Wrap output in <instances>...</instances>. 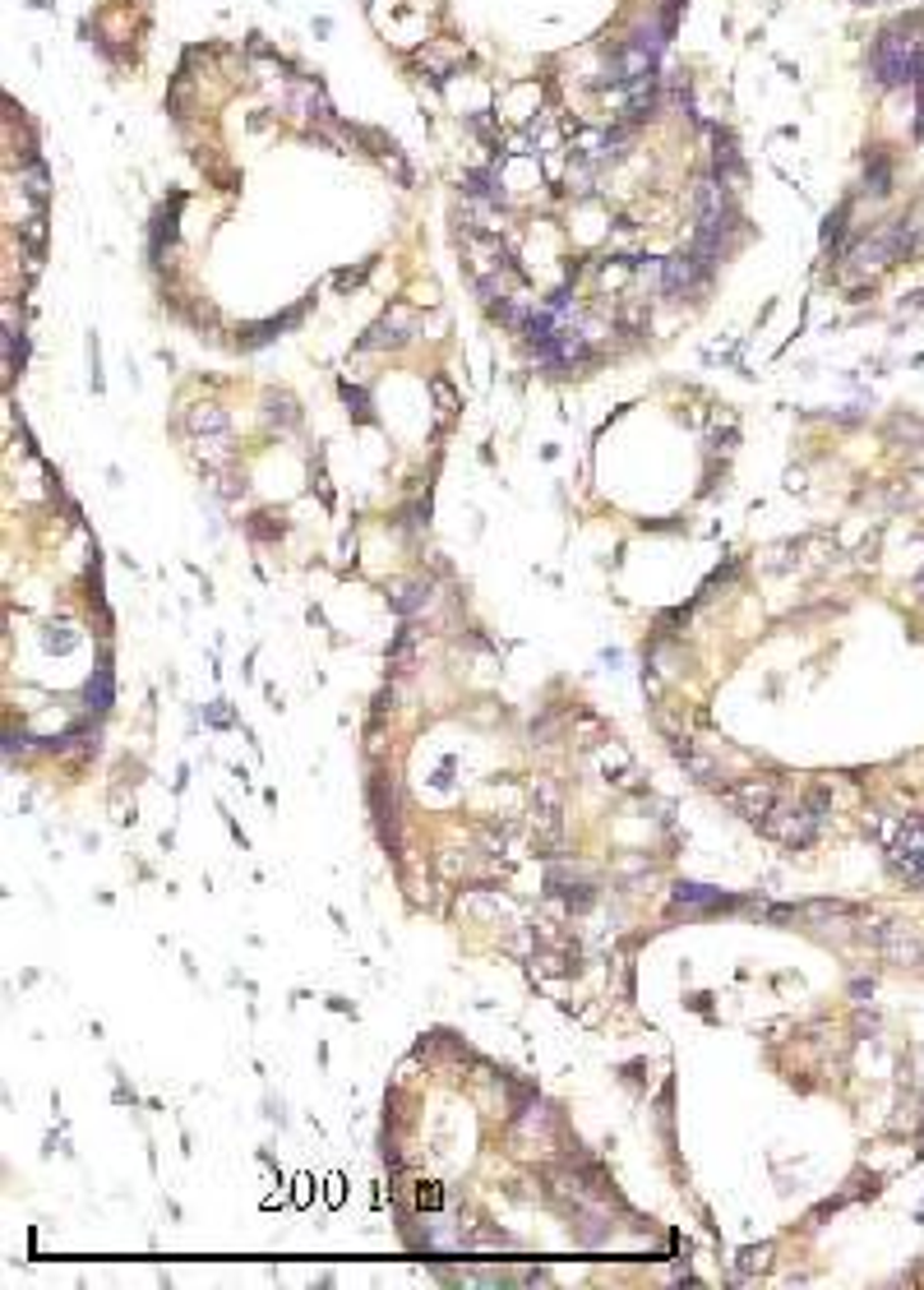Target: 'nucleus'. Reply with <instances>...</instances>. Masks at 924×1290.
<instances>
[{
	"label": "nucleus",
	"instance_id": "f257e3e1",
	"mask_svg": "<svg viewBox=\"0 0 924 1290\" xmlns=\"http://www.w3.org/2000/svg\"><path fill=\"white\" fill-rule=\"evenodd\" d=\"M864 944H874L887 962L897 967H924V934L902 925V920H883V925H869L864 930Z\"/></svg>",
	"mask_w": 924,
	"mask_h": 1290
},
{
	"label": "nucleus",
	"instance_id": "f03ea898",
	"mask_svg": "<svg viewBox=\"0 0 924 1290\" xmlns=\"http://www.w3.org/2000/svg\"><path fill=\"white\" fill-rule=\"evenodd\" d=\"M818 823H823V810L804 805V810H772L758 828H763L767 838L791 842V847H809V842L818 838Z\"/></svg>",
	"mask_w": 924,
	"mask_h": 1290
},
{
	"label": "nucleus",
	"instance_id": "7ed1b4c3",
	"mask_svg": "<svg viewBox=\"0 0 924 1290\" xmlns=\"http://www.w3.org/2000/svg\"><path fill=\"white\" fill-rule=\"evenodd\" d=\"M656 278H661V291L666 297H693V291L703 287L707 278H712V269H707L703 260L693 251H684V255H671V260H661V269H656Z\"/></svg>",
	"mask_w": 924,
	"mask_h": 1290
},
{
	"label": "nucleus",
	"instance_id": "20e7f679",
	"mask_svg": "<svg viewBox=\"0 0 924 1290\" xmlns=\"http://www.w3.org/2000/svg\"><path fill=\"white\" fill-rule=\"evenodd\" d=\"M370 810H374V823H380V838L389 847V856H398V801H393V772H374L370 777Z\"/></svg>",
	"mask_w": 924,
	"mask_h": 1290
},
{
	"label": "nucleus",
	"instance_id": "39448f33",
	"mask_svg": "<svg viewBox=\"0 0 924 1290\" xmlns=\"http://www.w3.org/2000/svg\"><path fill=\"white\" fill-rule=\"evenodd\" d=\"M726 801H731L735 814H744L749 823H763L767 814L776 810V787H772V782L749 777V782H735V787L726 791Z\"/></svg>",
	"mask_w": 924,
	"mask_h": 1290
},
{
	"label": "nucleus",
	"instance_id": "423d86ee",
	"mask_svg": "<svg viewBox=\"0 0 924 1290\" xmlns=\"http://www.w3.org/2000/svg\"><path fill=\"white\" fill-rule=\"evenodd\" d=\"M412 329H416V311H412V306H393V311L384 315V320L374 324V329L365 333L361 342H356V352H374V347H398V342H407V338H412Z\"/></svg>",
	"mask_w": 924,
	"mask_h": 1290
},
{
	"label": "nucleus",
	"instance_id": "0eeeda50",
	"mask_svg": "<svg viewBox=\"0 0 924 1290\" xmlns=\"http://www.w3.org/2000/svg\"><path fill=\"white\" fill-rule=\"evenodd\" d=\"M185 426H190L194 440H204V435H227V430H231V417L218 408V402H199V408L185 412Z\"/></svg>",
	"mask_w": 924,
	"mask_h": 1290
},
{
	"label": "nucleus",
	"instance_id": "6e6552de",
	"mask_svg": "<svg viewBox=\"0 0 924 1290\" xmlns=\"http://www.w3.org/2000/svg\"><path fill=\"white\" fill-rule=\"evenodd\" d=\"M389 606L398 610V615H416V610H425V606H430V583H421V579L393 583V588H389Z\"/></svg>",
	"mask_w": 924,
	"mask_h": 1290
},
{
	"label": "nucleus",
	"instance_id": "1a4fd4ad",
	"mask_svg": "<svg viewBox=\"0 0 924 1290\" xmlns=\"http://www.w3.org/2000/svg\"><path fill=\"white\" fill-rule=\"evenodd\" d=\"M83 699H89L93 712H107V708H111V699H116V685H111V661H107V657H102L98 670L89 676V685H83Z\"/></svg>",
	"mask_w": 924,
	"mask_h": 1290
},
{
	"label": "nucleus",
	"instance_id": "9d476101",
	"mask_svg": "<svg viewBox=\"0 0 924 1290\" xmlns=\"http://www.w3.org/2000/svg\"><path fill=\"white\" fill-rule=\"evenodd\" d=\"M675 902H693V907H703V911H716V907H735L731 898H721V893H712L707 883H675Z\"/></svg>",
	"mask_w": 924,
	"mask_h": 1290
},
{
	"label": "nucleus",
	"instance_id": "9b49d317",
	"mask_svg": "<svg viewBox=\"0 0 924 1290\" xmlns=\"http://www.w3.org/2000/svg\"><path fill=\"white\" fill-rule=\"evenodd\" d=\"M264 421L278 426V430H292L296 421H301V408H296L287 393H269V402H264Z\"/></svg>",
	"mask_w": 924,
	"mask_h": 1290
},
{
	"label": "nucleus",
	"instance_id": "f8f14e48",
	"mask_svg": "<svg viewBox=\"0 0 924 1290\" xmlns=\"http://www.w3.org/2000/svg\"><path fill=\"white\" fill-rule=\"evenodd\" d=\"M282 532H287V523H282L278 514H254L250 519V537H259V541H278Z\"/></svg>",
	"mask_w": 924,
	"mask_h": 1290
},
{
	"label": "nucleus",
	"instance_id": "ddd939ff",
	"mask_svg": "<svg viewBox=\"0 0 924 1290\" xmlns=\"http://www.w3.org/2000/svg\"><path fill=\"white\" fill-rule=\"evenodd\" d=\"M412 657H416L412 630H398V639H393V648H389V661H393L398 670H412Z\"/></svg>",
	"mask_w": 924,
	"mask_h": 1290
},
{
	"label": "nucleus",
	"instance_id": "4468645a",
	"mask_svg": "<svg viewBox=\"0 0 924 1290\" xmlns=\"http://www.w3.org/2000/svg\"><path fill=\"white\" fill-rule=\"evenodd\" d=\"M864 185H869L874 195H887V191H892V162H887V158H874V167H869Z\"/></svg>",
	"mask_w": 924,
	"mask_h": 1290
},
{
	"label": "nucleus",
	"instance_id": "2eb2a0df",
	"mask_svg": "<svg viewBox=\"0 0 924 1290\" xmlns=\"http://www.w3.org/2000/svg\"><path fill=\"white\" fill-rule=\"evenodd\" d=\"M680 763H684V768H689V772H693V777H698V782H712V777H716V763L707 759V754H698V750L680 754Z\"/></svg>",
	"mask_w": 924,
	"mask_h": 1290
},
{
	"label": "nucleus",
	"instance_id": "dca6fc26",
	"mask_svg": "<svg viewBox=\"0 0 924 1290\" xmlns=\"http://www.w3.org/2000/svg\"><path fill=\"white\" fill-rule=\"evenodd\" d=\"M846 218H851V204H842V209H836L832 218L823 222V246H842V236H846Z\"/></svg>",
	"mask_w": 924,
	"mask_h": 1290
},
{
	"label": "nucleus",
	"instance_id": "f3484780",
	"mask_svg": "<svg viewBox=\"0 0 924 1290\" xmlns=\"http://www.w3.org/2000/svg\"><path fill=\"white\" fill-rule=\"evenodd\" d=\"M430 389H435V402H440V412H458V393H453L449 380H440V375H435Z\"/></svg>",
	"mask_w": 924,
	"mask_h": 1290
},
{
	"label": "nucleus",
	"instance_id": "a211bd4d",
	"mask_svg": "<svg viewBox=\"0 0 924 1290\" xmlns=\"http://www.w3.org/2000/svg\"><path fill=\"white\" fill-rule=\"evenodd\" d=\"M767 1253H772V1244H758V1249H744V1253H740V1268H744V1272H754V1268H767Z\"/></svg>",
	"mask_w": 924,
	"mask_h": 1290
},
{
	"label": "nucleus",
	"instance_id": "6ab92c4d",
	"mask_svg": "<svg viewBox=\"0 0 924 1290\" xmlns=\"http://www.w3.org/2000/svg\"><path fill=\"white\" fill-rule=\"evenodd\" d=\"M342 393H347V402H352V408L361 412V417H370V412H365V408H370V393H365V389H352V384H347Z\"/></svg>",
	"mask_w": 924,
	"mask_h": 1290
},
{
	"label": "nucleus",
	"instance_id": "aec40b11",
	"mask_svg": "<svg viewBox=\"0 0 924 1290\" xmlns=\"http://www.w3.org/2000/svg\"><path fill=\"white\" fill-rule=\"evenodd\" d=\"M204 721H209V727H231V712L222 708V703H213V708L204 712Z\"/></svg>",
	"mask_w": 924,
	"mask_h": 1290
},
{
	"label": "nucleus",
	"instance_id": "412c9836",
	"mask_svg": "<svg viewBox=\"0 0 924 1290\" xmlns=\"http://www.w3.org/2000/svg\"><path fill=\"white\" fill-rule=\"evenodd\" d=\"M14 750H28V736H23V731H10V736H5V754H10V759H14Z\"/></svg>",
	"mask_w": 924,
	"mask_h": 1290
},
{
	"label": "nucleus",
	"instance_id": "4be33fe9",
	"mask_svg": "<svg viewBox=\"0 0 924 1290\" xmlns=\"http://www.w3.org/2000/svg\"><path fill=\"white\" fill-rule=\"evenodd\" d=\"M416 1198H421V1207H440V1189H435V1184H421Z\"/></svg>",
	"mask_w": 924,
	"mask_h": 1290
},
{
	"label": "nucleus",
	"instance_id": "5701e85b",
	"mask_svg": "<svg viewBox=\"0 0 924 1290\" xmlns=\"http://www.w3.org/2000/svg\"><path fill=\"white\" fill-rule=\"evenodd\" d=\"M915 592H920V597H924V574H920V579H915Z\"/></svg>",
	"mask_w": 924,
	"mask_h": 1290
}]
</instances>
